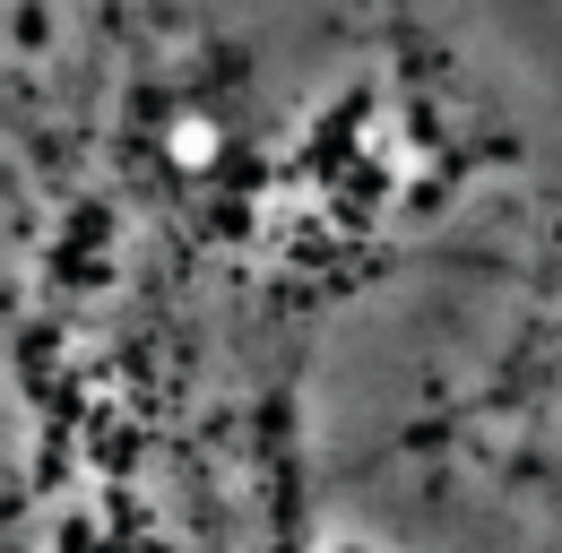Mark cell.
I'll use <instances>...</instances> for the list:
<instances>
[{
    "instance_id": "6da1fadb",
    "label": "cell",
    "mask_w": 562,
    "mask_h": 553,
    "mask_svg": "<svg viewBox=\"0 0 562 553\" xmlns=\"http://www.w3.org/2000/svg\"><path fill=\"white\" fill-rule=\"evenodd\" d=\"M0 553H562V87L468 0H0Z\"/></svg>"
},
{
    "instance_id": "7a4b0ae2",
    "label": "cell",
    "mask_w": 562,
    "mask_h": 553,
    "mask_svg": "<svg viewBox=\"0 0 562 553\" xmlns=\"http://www.w3.org/2000/svg\"><path fill=\"white\" fill-rule=\"evenodd\" d=\"M468 9H476V18H485L537 78H554V87H562V0H468Z\"/></svg>"
}]
</instances>
